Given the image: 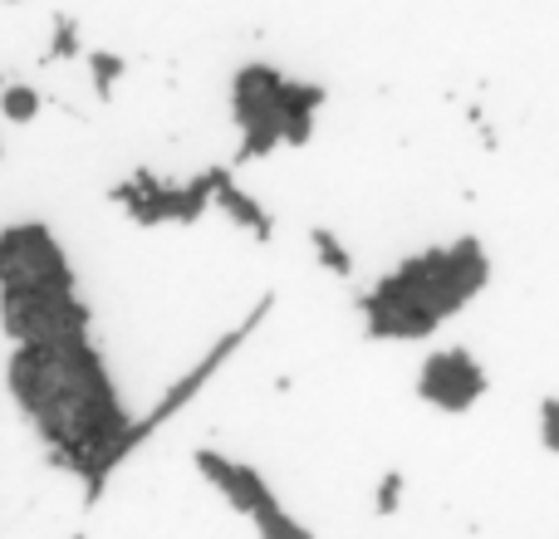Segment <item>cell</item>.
Segmentation results:
<instances>
[{"label": "cell", "mask_w": 559, "mask_h": 539, "mask_svg": "<svg viewBox=\"0 0 559 539\" xmlns=\"http://www.w3.org/2000/svg\"><path fill=\"white\" fill-rule=\"evenodd\" d=\"M88 74H94L98 98H108L118 79L128 74V59H123V55H108V49H88Z\"/></svg>", "instance_id": "52a82bcc"}, {"label": "cell", "mask_w": 559, "mask_h": 539, "mask_svg": "<svg viewBox=\"0 0 559 539\" xmlns=\"http://www.w3.org/2000/svg\"><path fill=\"white\" fill-rule=\"evenodd\" d=\"M540 442H545V452H559V403L555 397L540 403Z\"/></svg>", "instance_id": "30bf717a"}, {"label": "cell", "mask_w": 559, "mask_h": 539, "mask_svg": "<svg viewBox=\"0 0 559 539\" xmlns=\"http://www.w3.org/2000/svg\"><path fill=\"white\" fill-rule=\"evenodd\" d=\"M0 84H5V74H0Z\"/></svg>", "instance_id": "7c38bea8"}, {"label": "cell", "mask_w": 559, "mask_h": 539, "mask_svg": "<svg viewBox=\"0 0 559 539\" xmlns=\"http://www.w3.org/2000/svg\"><path fill=\"white\" fill-rule=\"evenodd\" d=\"M192 462H197V471L206 476V486H216V491H222L226 501H231V511H236V515H246L241 476H236V462H231V456L212 452V446H197V452H192Z\"/></svg>", "instance_id": "277c9868"}, {"label": "cell", "mask_w": 559, "mask_h": 539, "mask_svg": "<svg viewBox=\"0 0 559 539\" xmlns=\"http://www.w3.org/2000/svg\"><path fill=\"white\" fill-rule=\"evenodd\" d=\"M309 245H314L319 265H324L329 275H338V279L354 275V255L344 251V241H338V236L329 231V226H309Z\"/></svg>", "instance_id": "5b68a950"}, {"label": "cell", "mask_w": 559, "mask_h": 539, "mask_svg": "<svg viewBox=\"0 0 559 539\" xmlns=\"http://www.w3.org/2000/svg\"><path fill=\"white\" fill-rule=\"evenodd\" d=\"M0 113H5L10 123H35L39 88H29V84H0Z\"/></svg>", "instance_id": "8992f818"}, {"label": "cell", "mask_w": 559, "mask_h": 539, "mask_svg": "<svg viewBox=\"0 0 559 539\" xmlns=\"http://www.w3.org/2000/svg\"><path fill=\"white\" fill-rule=\"evenodd\" d=\"M271 309H275V295H261V299H255V309H251V314H246V319H241V324H236V328H226V334L216 338L212 348H206V358H202V363H192V373H182V378H177L173 387H167L163 397H157V407H153V412H147V417H138V422H128L123 432L114 436V446H108V452H104V456H98V462H94V471L84 476V501H88V505H94L98 495H104L108 476H114L118 466H123L128 456H133L138 446H143L147 436L157 432V427H163V422H173V417L182 412V407L192 403V397L202 393L206 383H212V378H216V368H222L226 358H231L236 348H241L246 338L255 334V324H261V319L271 314Z\"/></svg>", "instance_id": "6da1fadb"}, {"label": "cell", "mask_w": 559, "mask_h": 539, "mask_svg": "<svg viewBox=\"0 0 559 539\" xmlns=\"http://www.w3.org/2000/svg\"><path fill=\"white\" fill-rule=\"evenodd\" d=\"M74 539H84V535H74Z\"/></svg>", "instance_id": "4fadbf2b"}, {"label": "cell", "mask_w": 559, "mask_h": 539, "mask_svg": "<svg viewBox=\"0 0 559 539\" xmlns=\"http://www.w3.org/2000/svg\"><path fill=\"white\" fill-rule=\"evenodd\" d=\"M133 187H138V192H143V196H157V192H163V177H157L153 172V167H138V172H133Z\"/></svg>", "instance_id": "8fae6325"}, {"label": "cell", "mask_w": 559, "mask_h": 539, "mask_svg": "<svg viewBox=\"0 0 559 539\" xmlns=\"http://www.w3.org/2000/svg\"><path fill=\"white\" fill-rule=\"evenodd\" d=\"M397 501H403V471H388L383 481H378V501H373V511H378V515H393V511H397Z\"/></svg>", "instance_id": "9c48e42d"}, {"label": "cell", "mask_w": 559, "mask_h": 539, "mask_svg": "<svg viewBox=\"0 0 559 539\" xmlns=\"http://www.w3.org/2000/svg\"><path fill=\"white\" fill-rule=\"evenodd\" d=\"M74 55H79V25L69 15H59L55 20V35H49V55L45 59H55V64H59V59H74Z\"/></svg>", "instance_id": "ba28073f"}, {"label": "cell", "mask_w": 559, "mask_h": 539, "mask_svg": "<svg viewBox=\"0 0 559 539\" xmlns=\"http://www.w3.org/2000/svg\"><path fill=\"white\" fill-rule=\"evenodd\" d=\"M481 393H486V373L466 348H442L417 373V397L442 407V412H466Z\"/></svg>", "instance_id": "7a4b0ae2"}, {"label": "cell", "mask_w": 559, "mask_h": 539, "mask_svg": "<svg viewBox=\"0 0 559 539\" xmlns=\"http://www.w3.org/2000/svg\"><path fill=\"white\" fill-rule=\"evenodd\" d=\"M212 202L222 206V212L231 216L236 226H246L255 241H271V236H275V216L265 212V206L255 202L251 192H241V187H236L231 167H216V192H212Z\"/></svg>", "instance_id": "3957f363"}]
</instances>
